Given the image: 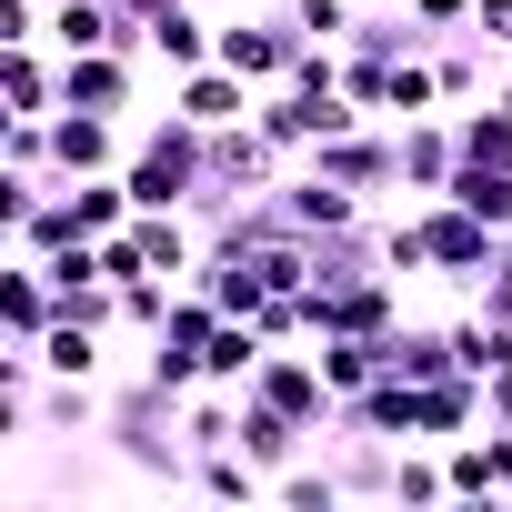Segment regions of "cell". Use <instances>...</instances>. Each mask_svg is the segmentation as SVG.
I'll use <instances>...</instances> for the list:
<instances>
[{
	"mask_svg": "<svg viewBox=\"0 0 512 512\" xmlns=\"http://www.w3.org/2000/svg\"><path fill=\"white\" fill-rule=\"evenodd\" d=\"M422 251H432V282H462V292H482V272H492V251H502V231L482 221V211H462L452 191H432L422 211Z\"/></svg>",
	"mask_w": 512,
	"mask_h": 512,
	"instance_id": "obj_2",
	"label": "cell"
},
{
	"mask_svg": "<svg viewBox=\"0 0 512 512\" xmlns=\"http://www.w3.org/2000/svg\"><path fill=\"white\" fill-rule=\"evenodd\" d=\"M262 352H272V332H262V322H251V312H231V322L211 332V352H201V372H211L221 392H241L251 372H262Z\"/></svg>",
	"mask_w": 512,
	"mask_h": 512,
	"instance_id": "obj_15",
	"label": "cell"
},
{
	"mask_svg": "<svg viewBox=\"0 0 512 512\" xmlns=\"http://www.w3.org/2000/svg\"><path fill=\"white\" fill-rule=\"evenodd\" d=\"M382 372H402V382L462 372V362H452V322H392V332H382Z\"/></svg>",
	"mask_w": 512,
	"mask_h": 512,
	"instance_id": "obj_12",
	"label": "cell"
},
{
	"mask_svg": "<svg viewBox=\"0 0 512 512\" xmlns=\"http://www.w3.org/2000/svg\"><path fill=\"white\" fill-rule=\"evenodd\" d=\"M141 71H151V61H131V51H81V61H61V111H111V121H131V111H141Z\"/></svg>",
	"mask_w": 512,
	"mask_h": 512,
	"instance_id": "obj_5",
	"label": "cell"
},
{
	"mask_svg": "<svg viewBox=\"0 0 512 512\" xmlns=\"http://www.w3.org/2000/svg\"><path fill=\"white\" fill-rule=\"evenodd\" d=\"M492 101H502V111H512V61H502V81H492Z\"/></svg>",
	"mask_w": 512,
	"mask_h": 512,
	"instance_id": "obj_29",
	"label": "cell"
},
{
	"mask_svg": "<svg viewBox=\"0 0 512 512\" xmlns=\"http://www.w3.org/2000/svg\"><path fill=\"white\" fill-rule=\"evenodd\" d=\"M412 111H442V81H432V61H392V121H412Z\"/></svg>",
	"mask_w": 512,
	"mask_h": 512,
	"instance_id": "obj_22",
	"label": "cell"
},
{
	"mask_svg": "<svg viewBox=\"0 0 512 512\" xmlns=\"http://www.w3.org/2000/svg\"><path fill=\"white\" fill-rule=\"evenodd\" d=\"M131 161V121L111 111H51V181H91Z\"/></svg>",
	"mask_w": 512,
	"mask_h": 512,
	"instance_id": "obj_4",
	"label": "cell"
},
{
	"mask_svg": "<svg viewBox=\"0 0 512 512\" xmlns=\"http://www.w3.org/2000/svg\"><path fill=\"white\" fill-rule=\"evenodd\" d=\"M191 492H201V502H231V512H251V502H272V472L251 462L241 442H211V452H191Z\"/></svg>",
	"mask_w": 512,
	"mask_h": 512,
	"instance_id": "obj_9",
	"label": "cell"
},
{
	"mask_svg": "<svg viewBox=\"0 0 512 512\" xmlns=\"http://www.w3.org/2000/svg\"><path fill=\"white\" fill-rule=\"evenodd\" d=\"M342 452H332V472H342V492L352 502H392V462H402V442H382V432H332Z\"/></svg>",
	"mask_w": 512,
	"mask_h": 512,
	"instance_id": "obj_13",
	"label": "cell"
},
{
	"mask_svg": "<svg viewBox=\"0 0 512 512\" xmlns=\"http://www.w3.org/2000/svg\"><path fill=\"white\" fill-rule=\"evenodd\" d=\"M282 11H292V31H302V41H332V51L362 31V0H282Z\"/></svg>",
	"mask_w": 512,
	"mask_h": 512,
	"instance_id": "obj_21",
	"label": "cell"
},
{
	"mask_svg": "<svg viewBox=\"0 0 512 512\" xmlns=\"http://www.w3.org/2000/svg\"><path fill=\"white\" fill-rule=\"evenodd\" d=\"M362 11H412V0H362Z\"/></svg>",
	"mask_w": 512,
	"mask_h": 512,
	"instance_id": "obj_30",
	"label": "cell"
},
{
	"mask_svg": "<svg viewBox=\"0 0 512 512\" xmlns=\"http://www.w3.org/2000/svg\"><path fill=\"white\" fill-rule=\"evenodd\" d=\"M171 302H181V282H171V272H141V282H121V332H141V342H151V332L171 322Z\"/></svg>",
	"mask_w": 512,
	"mask_h": 512,
	"instance_id": "obj_18",
	"label": "cell"
},
{
	"mask_svg": "<svg viewBox=\"0 0 512 512\" xmlns=\"http://www.w3.org/2000/svg\"><path fill=\"white\" fill-rule=\"evenodd\" d=\"M412 11H422L432 31H472V0H412Z\"/></svg>",
	"mask_w": 512,
	"mask_h": 512,
	"instance_id": "obj_26",
	"label": "cell"
},
{
	"mask_svg": "<svg viewBox=\"0 0 512 512\" xmlns=\"http://www.w3.org/2000/svg\"><path fill=\"white\" fill-rule=\"evenodd\" d=\"M211 31H221V21L201 11V0H171V11L151 21V71H161V81L201 71V61H211Z\"/></svg>",
	"mask_w": 512,
	"mask_h": 512,
	"instance_id": "obj_10",
	"label": "cell"
},
{
	"mask_svg": "<svg viewBox=\"0 0 512 512\" xmlns=\"http://www.w3.org/2000/svg\"><path fill=\"white\" fill-rule=\"evenodd\" d=\"M402 322V272H352V282H312V332H362L382 342Z\"/></svg>",
	"mask_w": 512,
	"mask_h": 512,
	"instance_id": "obj_3",
	"label": "cell"
},
{
	"mask_svg": "<svg viewBox=\"0 0 512 512\" xmlns=\"http://www.w3.org/2000/svg\"><path fill=\"white\" fill-rule=\"evenodd\" d=\"M282 171H292V161L262 141V121H221V131H211V181H221V191H241V201H251V191H282Z\"/></svg>",
	"mask_w": 512,
	"mask_h": 512,
	"instance_id": "obj_7",
	"label": "cell"
},
{
	"mask_svg": "<svg viewBox=\"0 0 512 512\" xmlns=\"http://www.w3.org/2000/svg\"><path fill=\"white\" fill-rule=\"evenodd\" d=\"M452 362H462L472 382L512 372V322H502V312H482V302H472V312H452Z\"/></svg>",
	"mask_w": 512,
	"mask_h": 512,
	"instance_id": "obj_14",
	"label": "cell"
},
{
	"mask_svg": "<svg viewBox=\"0 0 512 512\" xmlns=\"http://www.w3.org/2000/svg\"><path fill=\"white\" fill-rule=\"evenodd\" d=\"M392 502H412V512L452 502V462H432V452H412V442H402V462H392Z\"/></svg>",
	"mask_w": 512,
	"mask_h": 512,
	"instance_id": "obj_19",
	"label": "cell"
},
{
	"mask_svg": "<svg viewBox=\"0 0 512 512\" xmlns=\"http://www.w3.org/2000/svg\"><path fill=\"white\" fill-rule=\"evenodd\" d=\"M201 11H211V21H221V11H262V0H201Z\"/></svg>",
	"mask_w": 512,
	"mask_h": 512,
	"instance_id": "obj_28",
	"label": "cell"
},
{
	"mask_svg": "<svg viewBox=\"0 0 512 512\" xmlns=\"http://www.w3.org/2000/svg\"><path fill=\"white\" fill-rule=\"evenodd\" d=\"M342 101L362 121H392V61L382 51H342Z\"/></svg>",
	"mask_w": 512,
	"mask_h": 512,
	"instance_id": "obj_17",
	"label": "cell"
},
{
	"mask_svg": "<svg viewBox=\"0 0 512 512\" xmlns=\"http://www.w3.org/2000/svg\"><path fill=\"white\" fill-rule=\"evenodd\" d=\"M472 41H492V51H512V0H472Z\"/></svg>",
	"mask_w": 512,
	"mask_h": 512,
	"instance_id": "obj_25",
	"label": "cell"
},
{
	"mask_svg": "<svg viewBox=\"0 0 512 512\" xmlns=\"http://www.w3.org/2000/svg\"><path fill=\"white\" fill-rule=\"evenodd\" d=\"M0 41H51V11L41 0H0Z\"/></svg>",
	"mask_w": 512,
	"mask_h": 512,
	"instance_id": "obj_24",
	"label": "cell"
},
{
	"mask_svg": "<svg viewBox=\"0 0 512 512\" xmlns=\"http://www.w3.org/2000/svg\"><path fill=\"white\" fill-rule=\"evenodd\" d=\"M171 101H181L201 131H221V121H251V101H262V91H251L241 71H221V61H201V71H181V81H171Z\"/></svg>",
	"mask_w": 512,
	"mask_h": 512,
	"instance_id": "obj_11",
	"label": "cell"
},
{
	"mask_svg": "<svg viewBox=\"0 0 512 512\" xmlns=\"http://www.w3.org/2000/svg\"><path fill=\"white\" fill-rule=\"evenodd\" d=\"M392 131H402V191H412V201L452 191V171H462V131H452V111H412V121H392Z\"/></svg>",
	"mask_w": 512,
	"mask_h": 512,
	"instance_id": "obj_6",
	"label": "cell"
},
{
	"mask_svg": "<svg viewBox=\"0 0 512 512\" xmlns=\"http://www.w3.org/2000/svg\"><path fill=\"white\" fill-rule=\"evenodd\" d=\"M482 412H492V432H512V372H492V382H482Z\"/></svg>",
	"mask_w": 512,
	"mask_h": 512,
	"instance_id": "obj_27",
	"label": "cell"
},
{
	"mask_svg": "<svg viewBox=\"0 0 512 512\" xmlns=\"http://www.w3.org/2000/svg\"><path fill=\"white\" fill-rule=\"evenodd\" d=\"M442 462H452V502H492V492H512V432H462V442H442Z\"/></svg>",
	"mask_w": 512,
	"mask_h": 512,
	"instance_id": "obj_8",
	"label": "cell"
},
{
	"mask_svg": "<svg viewBox=\"0 0 512 512\" xmlns=\"http://www.w3.org/2000/svg\"><path fill=\"white\" fill-rule=\"evenodd\" d=\"M472 302L512 322V231H502V251H492V272H482V292H472Z\"/></svg>",
	"mask_w": 512,
	"mask_h": 512,
	"instance_id": "obj_23",
	"label": "cell"
},
{
	"mask_svg": "<svg viewBox=\"0 0 512 512\" xmlns=\"http://www.w3.org/2000/svg\"><path fill=\"white\" fill-rule=\"evenodd\" d=\"M211 61H221V71H241L251 91H282V81H292V61H302V31H292V11H221Z\"/></svg>",
	"mask_w": 512,
	"mask_h": 512,
	"instance_id": "obj_1",
	"label": "cell"
},
{
	"mask_svg": "<svg viewBox=\"0 0 512 512\" xmlns=\"http://www.w3.org/2000/svg\"><path fill=\"white\" fill-rule=\"evenodd\" d=\"M452 131H462V151H472V161H502V171H512V111H502V101H482V111L462 101V111H452Z\"/></svg>",
	"mask_w": 512,
	"mask_h": 512,
	"instance_id": "obj_20",
	"label": "cell"
},
{
	"mask_svg": "<svg viewBox=\"0 0 512 512\" xmlns=\"http://www.w3.org/2000/svg\"><path fill=\"white\" fill-rule=\"evenodd\" d=\"M272 502H282V512H342L352 492H342V472H332L322 452H302L292 472H272Z\"/></svg>",
	"mask_w": 512,
	"mask_h": 512,
	"instance_id": "obj_16",
	"label": "cell"
}]
</instances>
